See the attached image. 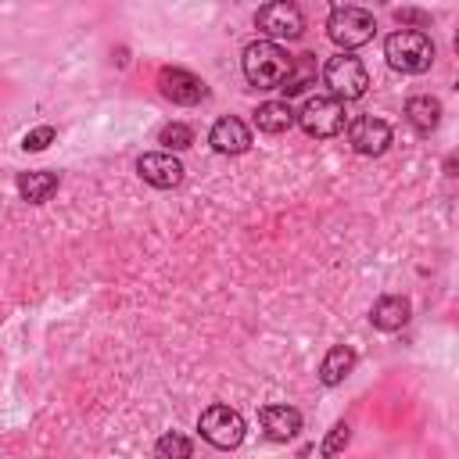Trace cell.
Instances as JSON below:
<instances>
[{
    "label": "cell",
    "instance_id": "obj_1",
    "mask_svg": "<svg viewBox=\"0 0 459 459\" xmlns=\"http://www.w3.org/2000/svg\"><path fill=\"white\" fill-rule=\"evenodd\" d=\"M244 79L255 90H280L283 75L290 72V54L276 39H255L244 47Z\"/></svg>",
    "mask_w": 459,
    "mask_h": 459
},
{
    "label": "cell",
    "instance_id": "obj_2",
    "mask_svg": "<svg viewBox=\"0 0 459 459\" xmlns=\"http://www.w3.org/2000/svg\"><path fill=\"white\" fill-rule=\"evenodd\" d=\"M384 57H387V65H391L394 72L420 75V72H427L430 61H434V43H430V36L420 32V29H398V32L387 36Z\"/></svg>",
    "mask_w": 459,
    "mask_h": 459
},
{
    "label": "cell",
    "instance_id": "obj_3",
    "mask_svg": "<svg viewBox=\"0 0 459 459\" xmlns=\"http://www.w3.org/2000/svg\"><path fill=\"white\" fill-rule=\"evenodd\" d=\"M294 122L316 136V140H326V136H337L344 129V104L333 97V93H316L301 104V111L294 115Z\"/></svg>",
    "mask_w": 459,
    "mask_h": 459
},
{
    "label": "cell",
    "instance_id": "obj_4",
    "mask_svg": "<svg viewBox=\"0 0 459 459\" xmlns=\"http://www.w3.org/2000/svg\"><path fill=\"white\" fill-rule=\"evenodd\" d=\"M373 32H377L373 14H369V11H362V7H351V4L333 7V14L326 18V36H330L341 50H355V47L369 43V39H373Z\"/></svg>",
    "mask_w": 459,
    "mask_h": 459
},
{
    "label": "cell",
    "instance_id": "obj_5",
    "mask_svg": "<svg viewBox=\"0 0 459 459\" xmlns=\"http://www.w3.org/2000/svg\"><path fill=\"white\" fill-rule=\"evenodd\" d=\"M323 79H326V86H330V93L337 100H359L366 93V86H369V75H366L362 61L344 54V50L323 65Z\"/></svg>",
    "mask_w": 459,
    "mask_h": 459
},
{
    "label": "cell",
    "instance_id": "obj_6",
    "mask_svg": "<svg viewBox=\"0 0 459 459\" xmlns=\"http://www.w3.org/2000/svg\"><path fill=\"white\" fill-rule=\"evenodd\" d=\"M197 430L215 448H237L244 441V430L247 427H244V416L237 409H230V405H208L201 412V420H197Z\"/></svg>",
    "mask_w": 459,
    "mask_h": 459
},
{
    "label": "cell",
    "instance_id": "obj_7",
    "mask_svg": "<svg viewBox=\"0 0 459 459\" xmlns=\"http://www.w3.org/2000/svg\"><path fill=\"white\" fill-rule=\"evenodd\" d=\"M258 32H265L269 39H298L305 32V14L298 11V4L290 0H269L265 7H258L255 14Z\"/></svg>",
    "mask_w": 459,
    "mask_h": 459
},
{
    "label": "cell",
    "instance_id": "obj_8",
    "mask_svg": "<svg viewBox=\"0 0 459 459\" xmlns=\"http://www.w3.org/2000/svg\"><path fill=\"white\" fill-rule=\"evenodd\" d=\"M158 90H161V97L165 100H172V104H179V108H194V104H201L204 100V79H197L194 72H186V68H161L158 72Z\"/></svg>",
    "mask_w": 459,
    "mask_h": 459
},
{
    "label": "cell",
    "instance_id": "obj_9",
    "mask_svg": "<svg viewBox=\"0 0 459 459\" xmlns=\"http://www.w3.org/2000/svg\"><path fill=\"white\" fill-rule=\"evenodd\" d=\"M136 172L143 183L158 186V190H172L183 183V161L172 151H151L136 158Z\"/></svg>",
    "mask_w": 459,
    "mask_h": 459
},
{
    "label": "cell",
    "instance_id": "obj_10",
    "mask_svg": "<svg viewBox=\"0 0 459 459\" xmlns=\"http://www.w3.org/2000/svg\"><path fill=\"white\" fill-rule=\"evenodd\" d=\"M348 143L366 154V158H377L391 147V126L384 118H373V115H359L351 126H348Z\"/></svg>",
    "mask_w": 459,
    "mask_h": 459
},
{
    "label": "cell",
    "instance_id": "obj_11",
    "mask_svg": "<svg viewBox=\"0 0 459 459\" xmlns=\"http://www.w3.org/2000/svg\"><path fill=\"white\" fill-rule=\"evenodd\" d=\"M208 143H212L219 154H244V151L251 147V133H247V126H244L240 118L226 115V118H219V122L212 126Z\"/></svg>",
    "mask_w": 459,
    "mask_h": 459
},
{
    "label": "cell",
    "instance_id": "obj_12",
    "mask_svg": "<svg viewBox=\"0 0 459 459\" xmlns=\"http://www.w3.org/2000/svg\"><path fill=\"white\" fill-rule=\"evenodd\" d=\"M409 316H412V305H409V298H402V294H384V298H377L373 308H369V323H373L377 330H384V333L402 330V326L409 323Z\"/></svg>",
    "mask_w": 459,
    "mask_h": 459
},
{
    "label": "cell",
    "instance_id": "obj_13",
    "mask_svg": "<svg viewBox=\"0 0 459 459\" xmlns=\"http://www.w3.org/2000/svg\"><path fill=\"white\" fill-rule=\"evenodd\" d=\"M258 423L273 441H287V437H294L301 430V412L290 409V405H265L258 412Z\"/></svg>",
    "mask_w": 459,
    "mask_h": 459
},
{
    "label": "cell",
    "instance_id": "obj_14",
    "mask_svg": "<svg viewBox=\"0 0 459 459\" xmlns=\"http://www.w3.org/2000/svg\"><path fill=\"white\" fill-rule=\"evenodd\" d=\"M405 118H409V126H412L416 133L430 136V133L437 129V122H441V104H437V97H430V93L409 97V100H405Z\"/></svg>",
    "mask_w": 459,
    "mask_h": 459
},
{
    "label": "cell",
    "instance_id": "obj_15",
    "mask_svg": "<svg viewBox=\"0 0 459 459\" xmlns=\"http://www.w3.org/2000/svg\"><path fill=\"white\" fill-rule=\"evenodd\" d=\"M355 369V351L348 344H333L326 355H323V366H319V380L326 387H337L348 373Z\"/></svg>",
    "mask_w": 459,
    "mask_h": 459
},
{
    "label": "cell",
    "instance_id": "obj_16",
    "mask_svg": "<svg viewBox=\"0 0 459 459\" xmlns=\"http://www.w3.org/2000/svg\"><path fill=\"white\" fill-rule=\"evenodd\" d=\"M54 190H57V172H50V169L22 172V176H18V194H22V201H29V204H43Z\"/></svg>",
    "mask_w": 459,
    "mask_h": 459
},
{
    "label": "cell",
    "instance_id": "obj_17",
    "mask_svg": "<svg viewBox=\"0 0 459 459\" xmlns=\"http://www.w3.org/2000/svg\"><path fill=\"white\" fill-rule=\"evenodd\" d=\"M312 82H316V54H298V57H290V72L283 75L280 90H283L287 97H298V93H305Z\"/></svg>",
    "mask_w": 459,
    "mask_h": 459
},
{
    "label": "cell",
    "instance_id": "obj_18",
    "mask_svg": "<svg viewBox=\"0 0 459 459\" xmlns=\"http://www.w3.org/2000/svg\"><path fill=\"white\" fill-rule=\"evenodd\" d=\"M255 126H258L262 133H269V136L287 133V129L294 126V111H290L287 100H265V104L255 111Z\"/></svg>",
    "mask_w": 459,
    "mask_h": 459
},
{
    "label": "cell",
    "instance_id": "obj_19",
    "mask_svg": "<svg viewBox=\"0 0 459 459\" xmlns=\"http://www.w3.org/2000/svg\"><path fill=\"white\" fill-rule=\"evenodd\" d=\"M154 452H158V455H165V459H186V455H194V441H190V437H183V434H176V430H169V434H161V437H158Z\"/></svg>",
    "mask_w": 459,
    "mask_h": 459
},
{
    "label": "cell",
    "instance_id": "obj_20",
    "mask_svg": "<svg viewBox=\"0 0 459 459\" xmlns=\"http://www.w3.org/2000/svg\"><path fill=\"white\" fill-rule=\"evenodd\" d=\"M158 140L165 143V151H186V147L194 143V133H190V126H183V122H169V126H161Z\"/></svg>",
    "mask_w": 459,
    "mask_h": 459
},
{
    "label": "cell",
    "instance_id": "obj_21",
    "mask_svg": "<svg viewBox=\"0 0 459 459\" xmlns=\"http://www.w3.org/2000/svg\"><path fill=\"white\" fill-rule=\"evenodd\" d=\"M54 126H36V129H29L25 136H22V147L25 151H43V147H50L54 143Z\"/></svg>",
    "mask_w": 459,
    "mask_h": 459
},
{
    "label": "cell",
    "instance_id": "obj_22",
    "mask_svg": "<svg viewBox=\"0 0 459 459\" xmlns=\"http://www.w3.org/2000/svg\"><path fill=\"white\" fill-rule=\"evenodd\" d=\"M348 441H351L348 423H333V430H330L326 441H323V455H337L341 448H348Z\"/></svg>",
    "mask_w": 459,
    "mask_h": 459
},
{
    "label": "cell",
    "instance_id": "obj_23",
    "mask_svg": "<svg viewBox=\"0 0 459 459\" xmlns=\"http://www.w3.org/2000/svg\"><path fill=\"white\" fill-rule=\"evenodd\" d=\"M394 22H416V25H427L430 22V14H423V11H412V7H405V11H394Z\"/></svg>",
    "mask_w": 459,
    "mask_h": 459
}]
</instances>
